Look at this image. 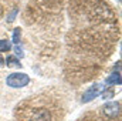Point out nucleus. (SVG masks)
Instances as JSON below:
<instances>
[{"label":"nucleus","instance_id":"obj_1","mask_svg":"<svg viewBox=\"0 0 122 121\" xmlns=\"http://www.w3.org/2000/svg\"><path fill=\"white\" fill-rule=\"evenodd\" d=\"M6 83H7L9 87L21 88V87H26L30 83V77L24 73H13L6 78Z\"/></svg>","mask_w":122,"mask_h":121},{"label":"nucleus","instance_id":"obj_2","mask_svg":"<svg viewBox=\"0 0 122 121\" xmlns=\"http://www.w3.org/2000/svg\"><path fill=\"white\" fill-rule=\"evenodd\" d=\"M26 121H51V113L47 108H33L27 114Z\"/></svg>","mask_w":122,"mask_h":121},{"label":"nucleus","instance_id":"obj_3","mask_svg":"<svg viewBox=\"0 0 122 121\" xmlns=\"http://www.w3.org/2000/svg\"><path fill=\"white\" fill-rule=\"evenodd\" d=\"M121 111V104L117 103V101H109V103H105L104 107H102V113L109 117V118H114L119 114Z\"/></svg>","mask_w":122,"mask_h":121},{"label":"nucleus","instance_id":"obj_4","mask_svg":"<svg viewBox=\"0 0 122 121\" xmlns=\"http://www.w3.org/2000/svg\"><path fill=\"white\" fill-rule=\"evenodd\" d=\"M101 90H102V84H99V83L94 84L92 87H90L88 90L82 94V97H81V101H82V103H90L91 100H94L95 97H98V95H99Z\"/></svg>","mask_w":122,"mask_h":121},{"label":"nucleus","instance_id":"obj_5","mask_svg":"<svg viewBox=\"0 0 122 121\" xmlns=\"http://www.w3.org/2000/svg\"><path fill=\"white\" fill-rule=\"evenodd\" d=\"M105 83L108 84V86H112V84H121V73L118 71H114L107 80H105Z\"/></svg>","mask_w":122,"mask_h":121},{"label":"nucleus","instance_id":"obj_6","mask_svg":"<svg viewBox=\"0 0 122 121\" xmlns=\"http://www.w3.org/2000/svg\"><path fill=\"white\" fill-rule=\"evenodd\" d=\"M6 63H7V67H21V63L16 56H9Z\"/></svg>","mask_w":122,"mask_h":121},{"label":"nucleus","instance_id":"obj_7","mask_svg":"<svg viewBox=\"0 0 122 121\" xmlns=\"http://www.w3.org/2000/svg\"><path fill=\"white\" fill-rule=\"evenodd\" d=\"M20 36H21V30H20V27H16L14 31H13V43H14L16 46L20 44Z\"/></svg>","mask_w":122,"mask_h":121},{"label":"nucleus","instance_id":"obj_8","mask_svg":"<svg viewBox=\"0 0 122 121\" xmlns=\"http://www.w3.org/2000/svg\"><path fill=\"white\" fill-rule=\"evenodd\" d=\"M11 49V44H10V41L9 40H0V51L3 53V51H9Z\"/></svg>","mask_w":122,"mask_h":121},{"label":"nucleus","instance_id":"obj_9","mask_svg":"<svg viewBox=\"0 0 122 121\" xmlns=\"http://www.w3.org/2000/svg\"><path fill=\"white\" fill-rule=\"evenodd\" d=\"M14 51H16V57H17V59H19V57H23V56H24V53H23V50H21L20 44L14 47Z\"/></svg>","mask_w":122,"mask_h":121},{"label":"nucleus","instance_id":"obj_10","mask_svg":"<svg viewBox=\"0 0 122 121\" xmlns=\"http://www.w3.org/2000/svg\"><path fill=\"white\" fill-rule=\"evenodd\" d=\"M112 95H114V91H112V90H108L107 93L104 91V94H102V98H104V100H109V98H112Z\"/></svg>","mask_w":122,"mask_h":121},{"label":"nucleus","instance_id":"obj_11","mask_svg":"<svg viewBox=\"0 0 122 121\" xmlns=\"http://www.w3.org/2000/svg\"><path fill=\"white\" fill-rule=\"evenodd\" d=\"M16 14H17V10H13V11L9 14V17H7V22H13V17H16Z\"/></svg>","mask_w":122,"mask_h":121},{"label":"nucleus","instance_id":"obj_12","mask_svg":"<svg viewBox=\"0 0 122 121\" xmlns=\"http://www.w3.org/2000/svg\"><path fill=\"white\" fill-rule=\"evenodd\" d=\"M3 61H4L3 60V56H0V64H3Z\"/></svg>","mask_w":122,"mask_h":121},{"label":"nucleus","instance_id":"obj_13","mask_svg":"<svg viewBox=\"0 0 122 121\" xmlns=\"http://www.w3.org/2000/svg\"><path fill=\"white\" fill-rule=\"evenodd\" d=\"M119 1H121V0H119Z\"/></svg>","mask_w":122,"mask_h":121}]
</instances>
